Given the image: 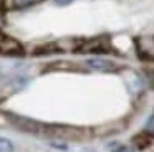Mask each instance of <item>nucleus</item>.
I'll use <instances>...</instances> for the list:
<instances>
[{"mask_svg": "<svg viewBox=\"0 0 154 152\" xmlns=\"http://www.w3.org/2000/svg\"><path fill=\"white\" fill-rule=\"evenodd\" d=\"M43 0H2V8L5 10H23L42 3Z\"/></svg>", "mask_w": 154, "mask_h": 152, "instance_id": "5", "label": "nucleus"}, {"mask_svg": "<svg viewBox=\"0 0 154 152\" xmlns=\"http://www.w3.org/2000/svg\"><path fill=\"white\" fill-rule=\"evenodd\" d=\"M75 0H53V3L55 5H60V7H66V5H70V3H73Z\"/></svg>", "mask_w": 154, "mask_h": 152, "instance_id": "9", "label": "nucleus"}, {"mask_svg": "<svg viewBox=\"0 0 154 152\" xmlns=\"http://www.w3.org/2000/svg\"><path fill=\"white\" fill-rule=\"evenodd\" d=\"M42 134L48 135L53 139H63V141H80L88 135L86 129L73 127V126H65V124H43Z\"/></svg>", "mask_w": 154, "mask_h": 152, "instance_id": "1", "label": "nucleus"}, {"mask_svg": "<svg viewBox=\"0 0 154 152\" xmlns=\"http://www.w3.org/2000/svg\"><path fill=\"white\" fill-rule=\"evenodd\" d=\"M14 150H15V147L12 144V141H8L5 137H0V152H14Z\"/></svg>", "mask_w": 154, "mask_h": 152, "instance_id": "7", "label": "nucleus"}, {"mask_svg": "<svg viewBox=\"0 0 154 152\" xmlns=\"http://www.w3.org/2000/svg\"><path fill=\"white\" fill-rule=\"evenodd\" d=\"M134 150H136V147H134V145L119 144V145H116V147H114L111 152H134Z\"/></svg>", "mask_w": 154, "mask_h": 152, "instance_id": "8", "label": "nucleus"}, {"mask_svg": "<svg viewBox=\"0 0 154 152\" xmlns=\"http://www.w3.org/2000/svg\"><path fill=\"white\" fill-rule=\"evenodd\" d=\"M0 26H2V15H0Z\"/></svg>", "mask_w": 154, "mask_h": 152, "instance_id": "11", "label": "nucleus"}, {"mask_svg": "<svg viewBox=\"0 0 154 152\" xmlns=\"http://www.w3.org/2000/svg\"><path fill=\"white\" fill-rule=\"evenodd\" d=\"M143 132L154 139V112H151V114L147 116L146 122H144V126H143Z\"/></svg>", "mask_w": 154, "mask_h": 152, "instance_id": "6", "label": "nucleus"}, {"mask_svg": "<svg viewBox=\"0 0 154 152\" xmlns=\"http://www.w3.org/2000/svg\"><path fill=\"white\" fill-rule=\"evenodd\" d=\"M134 45H136V55L141 59L154 63V35L152 33L139 35L134 40Z\"/></svg>", "mask_w": 154, "mask_h": 152, "instance_id": "3", "label": "nucleus"}, {"mask_svg": "<svg viewBox=\"0 0 154 152\" xmlns=\"http://www.w3.org/2000/svg\"><path fill=\"white\" fill-rule=\"evenodd\" d=\"M51 145L57 149H63V150H66V144H63V142H51Z\"/></svg>", "mask_w": 154, "mask_h": 152, "instance_id": "10", "label": "nucleus"}, {"mask_svg": "<svg viewBox=\"0 0 154 152\" xmlns=\"http://www.w3.org/2000/svg\"><path fill=\"white\" fill-rule=\"evenodd\" d=\"M23 53V46L20 45V41L12 36L0 35V55L7 56H18Z\"/></svg>", "mask_w": 154, "mask_h": 152, "instance_id": "4", "label": "nucleus"}, {"mask_svg": "<svg viewBox=\"0 0 154 152\" xmlns=\"http://www.w3.org/2000/svg\"><path fill=\"white\" fill-rule=\"evenodd\" d=\"M85 65H86V68L93 69V71H98V73H116L123 68L116 59H111L103 55L91 56V58H88L85 61Z\"/></svg>", "mask_w": 154, "mask_h": 152, "instance_id": "2", "label": "nucleus"}]
</instances>
